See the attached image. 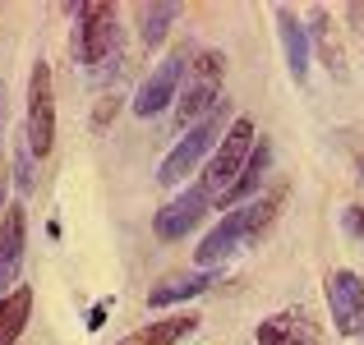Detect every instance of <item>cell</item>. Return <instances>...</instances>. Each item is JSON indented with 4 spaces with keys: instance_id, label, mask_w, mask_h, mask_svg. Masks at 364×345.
Returning a JSON list of instances; mask_svg holds the SVG:
<instances>
[{
    "instance_id": "cell-12",
    "label": "cell",
    "mask_w": 364,
    "mask_h": 345,
    "mask_svg": "<svg viewBox=\"0 0 364 345\" xmlns=\"http://www.w3.org/2000/svg\"><path fill=\"white\" fill-rule=\"evenodd\" d=\"M194 332H198V318H194V313H176V318H161V322L139 327L134 336H124L120 345H180L185 336H194Z\"/></svg>"
},
{
    "instance_id": "cell-21",
    "label": "cell",
    "mask_w": 364,
    "mask_h": 345,
    "mask_svg": "<svg viewBox=\"0 0 364 345\" xmlns=\"http://www.w3.org/2000/svg\"><path fill=\"white\" fill-rule=\"evenodd\" d=\"M9 207V170H5V161H0V212Z\"/></svg>"
},
{
    "instance_id": "cell-15",
    "label": "cell",
    "mask_w": 364,
    "mask_h": 345,
    "mask_svg": "<svg viewBox=\"0 0 364 345\" xmlns=\"http://www.w3.org/2000/svg\"><path fill=\"white\" fill-rule=\"evenodd\" d=\"M176 14H180L176 5H139V42L148 46V51L161 46L166 33H171V23H176Z\"/></svg>"
},
{
    "instance_id": "cell-2",
    "label": "cell",
    "mask_w": 364,
    "mask_h": 345,
    "mask_svg": "<svg viewBox=\"0 0 364 345\" xmlns=\"http://www.w3.org/2000/svg\"><path fill=\"white\" fill-rule=\"evenodd\" d=\"M249 152H254V120H231V129H226L222 148L213 152V161H208L203 180H198V194L208 198V203H222L226 194H231V185L240 180Z\"/></svg>"
},
{
    "instance_id": "cell-7",
    "label": "cell",
    "mask_w": 364,
    "mask_h": 345,
    "mask_svg": "<svg viewBox=\"0 0 364 345\" xmlns=\"http://www.w3.org/2000/svg\"><path fill=\"white\" fill-rule=\"evenodd\" d=\"M23 248H28V212H23V203H9L5 212H0V300H5L9 285L18 281Z\"/></svg>"
},
{
    "instance_id": "cell-5",
    "label": "cell",
    "mask_w": 364,
    "mask_h": 345,
    "mask_svg": "<svg viewBox=\"0 0 364 345\" xmlns=\"http://www.w3.org/2000/svg\"><path fill=\"white\" fill-rule=\"evenodd\" d=\"M55 148V92H51V70L42 60L28 74V152L51 157Z\"/></svg>"
},
{
    "instance_id": "cell-11",
    "label": "cell",
    "mask_w": 364,
    "mask_h": 345,
    "mask_svg": "<svg viewBox=\"0 0 364 345\" xmlns=\"http://www.w3.org/2000/svg\"><path fill=\"white\" fill-rule=\"evenodd\" d=\"M277 33H282V51H286V70L295 83L309 79V33L295 23L291 9H277Z\"/></svg>"
},
{
    "instance_id": "cell-14",
    "label": "cell",
    "mask_w": 364,
    "mask_h": 345,
    "mask_svg": "<svg viewBox=\"0 0 364 345\" xmlns=\"http://www.w3.org/2000/svg\"><path fill=\"white\" fill-rule=\"evenodd\" d=\"M267 161H272V148L267 143H258L254 152H249V161H245V170H240V180L231 185V194L222 198V207H231V203H240V198H249L258 185H263V170H267Z\"/></svg>"
},
{
    "instance_id": "cell-16",
    "label": "cell",
    "mask_w": 364,
    "mask_h": 345,
    "mask_svg": "<svg viewBox=\"0 0 364 345\" xmlns=\"http://www.w3.org/2000/svg\"><path fill=\"white\" fill-rule=\"evenodd\" d=\"M217 102H222V88H203V83H189L185 97H180V106H176L180 124H189V129H194L198 120H208V115L217 111Z\"/></svg>"
},
{
    "instance_id": "cell-19",
    "label": "cell",
    "mask_w": 364,
    "mask_h": 345,
    "mask_svg": "<svg viewBox=\"0 0 364 345\" xmlns=\"http://www.w3.org/2000/svg\"><path fill=\"white\" fill-rule=\"evenodd\" d=\"M341 226H346L350 235L364 244V207H346V212H341Z\"/></svg>"
},
{
    "instance_id": "cell-13",
    "label": "cell",
    "mask_w": 364,
    "mask_h": 345,
    "mask_svg": "<svg viewBox=\"0 0 364 345\" xmlns=\"http://www.w3.org/2000/svg\"><path fill=\"white\" fill-rule=\"evenodd\" d=\"M28 313H33V290L14 285V290L0 300V345H14L18 332L28 327Z\"/></svg>"
},
{
    "instance_id": "cell-8",
    "label": "cell",
    "mask_w": 364,
    "mask_h": 345,
    "mask_svg": "<svg viewBox=\"0 0 364 345\" xmlns=\"http://www.w3.org/2000/svg\"><path fill=\"white\" fill-rule=\"evenodd\" d=\"M185 70H189V65H185V51H176L171 60H161L157 70L143 79L139 97H134V115H143V120H148V115H161V111H166L171 102H176V92H180V74H185Z\"/></svg>"
},
{
    "instance_id": "cell-1",
    "label": "cell",
    "mask_w": 364,
    "mask_h": 345,
    "mask_svg": "<svg viewBox=\"0 0 364 345\" xmlns=\"http://www.w3.org/2000/svg\"><path fill=\"white\" fill-rule=\"evenodd\" d=\"M282 198H286V194L277 189V194L258 198V203H249V207H231V212L222 217V226L208 230V239L198 244V267H203V272H213V267L226 263V258H231L240 244H254V239L263 235L267 226H272V217H277V207H282Z\"/></svg>"
},
{
    "instance_id": "cell-9",
    "label": "cell",
    "mask_w": 364,
    "mask_h": 345,
    "mask_svg": "<svg viewBox=\"0 0 364 345\" xmlns=\"http://www.w3.org/2000/svg\"><path fill=\"white\" fill-rule=\"evenodd\" d=\"M208 207H213V203H208L198 189H185L180 198H171V203L161 207L157 217H152V230H157V239H185L189 230L203 221Z\"/></svg>"
},
{
    "instance_id": "cell-10",
    "label": "cell",
    "mask_w": 364,
    "mask_h": 345,
    "mask_svg": "<svg viewBox=\"0 0 364 345\" xmlns=\"http://www.w3.org/2000/svg\"><path fill=\"white\" fill-rule=\"evenodd\" d=\"M258 345H323V332L309 322V313H277V318L258 322Z\"/></svg>"
},
{
    "instance_id": "cell-18",
    "label": "cell",
    "mask_w": 364,
    "mask_h": 345,
    "mask_svg": "<svg viewBox=\"0 0 364 345\" xmlns=\"http://www.w3.org/2000/svg\"><path fill=\"white\" fill-rule=\"evenodd\" d=\"M226 74V55L222 51H198L194 55V83H203V88H217Z\"/></svg>"
},
{
    "instance_id": "cell-3",
    "label": "cell",
    "mask_w": 364,
    "mask_h": 345,
    "mask_svg": "<svg viewBox=\"0 0 364 345\" xmlns=\"http://www.w3.org/2000/svg\"><path fill=\"white\" fill-rule=\"evenodd\" d=\"M226 120H231V102L222 97V102H217V111L208 115V120H198L194 129H189L185 138H180L176 148H171V157L161 161V170H157V180H161V185H166V189H176L180 180H185L189 170H194L198 161H203L208 152L217 148V138H226Z\"/></svg>"
},
{
    "instance_id": "cell-6",
    "label": "cell",
    "mask_w": 364,
    "mask_h": 345,
    "mask_svg": "<svg viewBox=\"0 0 364 345\" xmlns=\"http://www.w3.org/2000/svg\"><path fill=\"white\" fill-rule=\"evenodd\" d=\"M328 304H332V327L337 336H364V281L355 272H332L328 276Z\"/></svg>"
},
{
    "instance_id": "cell-4",
    "label": "cell",
    "mask_w": 364,
    "mask_h": 345,
    "mask_svg": "<svg viewBox=\"0 0 364 345\" xmlns=\"http://www.w3.org/2000/svg\"><path fill=\"white\" fill-rule=\"evenodd\" d=\"M74 18H79V28H74V55H79L83 65H92V70L107 65L120 46L116 9L102 5V0H88V5H74Z\"/></svg>"
},
{
    "instance_id": "cell-17",
    "label": "cell",
    "mask_w": 364,
    "mask_h": 345,
    "mask_svg": "<svg viewBox=\"0 0 364 345\" xmlns=\"http://www.w3.org/2000/svg\"><path fill=\"white\" fill-rule=\"evenodd\" d=\"M213 281H217L213 272L185 276V281H166V285H157V290L148 295V304H152V309H161V304H176V300H194V295H203V290H208Z\"/></svg>"
},
{
    "instance_id": "cell-20",
    "label": "cell",
    "mask_w": 364,
    "mask_h": 345,
    "mask_svg": "<svg viewBox=\"0 0 364 345\" xmlns=\"http://www.w3.org/2000/svg\"><path fill=\"white\" fill-rule=\"evenodd\" d=\"M116 111H120V97H102V106H97V120H92V124L102 129L107 120H116Z\"/></svg>"
}]
</instances>
